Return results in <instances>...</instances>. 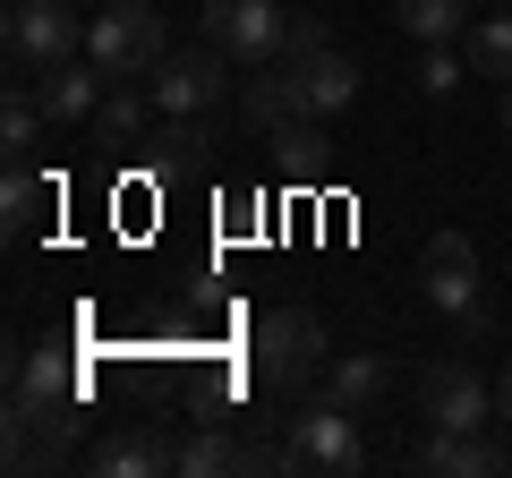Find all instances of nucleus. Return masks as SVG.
<instances>
[{"mask_svg":"<svg viewBox=\"0 0 512 478\" xmlns=\"http://www.w3.org/2000/svg\"><path fill=\"white\" fill-rule=\"evenodd\" d=\"M60 205V180L35 163H9V180H0V222H9V239H35V222Z\"/></svg>","mask_w":512,"mask_h":478,"instance_id":"obj_16","label":"nucleus"},{"mask_svg":"<svg viewBox=\"0 0 512 478\" xmlns=\"http://www.w3.org/2000/svg\"><path fill=\"white\" fill-rule=\"evenodd\" d=\"M419 94H427V103H453V94H461V52H453V43H427V52H419Z\"/></svg>","mask_w":512,"mask_h":478,"instance_id":"obj_22","label":"nucleus"},{"mask_svg":"<svg viewBox=\"0 0 512 478\" xmlns=\"http://www.w3.org/2000/svg\"><path fill=\"white\" fill-rule=\"evenodd\" d=\"M504 137H512V86H504Z\"/></svg>","mask_w":512,"mask_h":478,"instance_id":"obj_26","label":"nucleus"},{"mask_svg":"<svg viewBox=\"0 0 512 478\" xmlns=\"http://www.w3.org/2000/svg\"><path fill=\"white\" fill-rule=\"evenodd\" d=\"M384 393H393V368H384L376 350H350V359H325V402H342L350 419L384 410Z\"/></svg>","mask_w":512,"mask_h":478,"instance_id":"obj_14","label":"nucleus"},{"mask_svg":"<svg viewBox=\"0 0 512 478\" xmlns=\"http://www.w3.org/2000/svg\"><path fill=\"white\" fill-rule=\"evenodd\" d=\"M171 453H180V444H163L154 427H120V436H103L86 461L103 478H154V470H171Z\"/></svg>","mask_w":512,"mask_h":478,"instance_id":"obj_17","label":"nucleus"},{"mask_svg":"<svg viewBox=\"0 0 512 478\" xmlns=\"http://www.w3.org/2000/svg\"><path fill=\"white\" fill-rule=\"evenodd\" d=\"M274 154L291 171H316V154H325V120H291V129H274Z\"/></svg>","mask_w":512,"mask_h":478,"instance_id":"obj_23","label":"nucleus"},{"mask_svg":"<svg viewBox=\"0 0 512 478\" xmlns=\"http://www.w3.org/2000/svg\"><path fill=\"white\" fill-rule=\"evenodd\" d=\"M43 129H52V111H43L35 77H9V103H0V146H9V163H26L43 146Z\"/></svg>","mask_w":512,"mask_h":478,"instance_id":"obj_18","label":"nucleus"},{"mask_svg":"<svg viewBox=\"0 0 512 478\" xmlns=\"http://www.w3.org/2000/svg\"><path fill=\"white\" fill-rule=\"evenodd\" d=\"M291 69H299V86H308V111H316V120H333V111L359 103V60H350L342 43H325V52L291 60Z\"/></svg>","mask_w":512,"mask_h":478,"instance_id":"obj_15","label":"nucleus"},{"mask_svg":"<svg viewBox=\"0 0 512 478\" xmlns=\"http://www.w3.org/2000/svg\"><path fill=\"white\" fill-rule=\"evenodd\" d=\"M256 385H274V393H299L308 376H325V325H316L308 308H274V316H256Z\"/></svg>","mask_w":512,"mask_h":478,"instance_id":"obj_3","label":"nucleus"},{"mask_svg":"<svg viewBox=\"0 0 512 478\" xmlns=\"http://www.w3.org/2000/svg\"><path fill=\"white\" fill-rule=\"evenodd\" d=\"M9 77H52L86 52V26H77V0H9Z\"/></svg>","mask_w":512,"mask_h":478,"instance_id":"obj_2","label":"nucleus"},{"mask_svg":"<svg viewBox=\"0 0 512 478\" xmlns=\"http://www.w3.org/2000/svg\"><path fill=\"white\" fill-rule=\"evenodd\" d=\"M419 470L427 478H495V470H512V453H495L478 427H436L419 444Z\"/></svg>","mask_w":512,"mask_h":478,"instance_id":"obj_11","label":"nucleus"},{"mask_svg":"<svg viewBox=\"0 0 512 478\" xmlns=\"http://www.w3.org/2000/svg\"><path fill=\"white\" fill-rule=\"evenodd\" d=\"M69 453H77V410L9 393V470H60Z\"/></svg>","mask_w":512,"mask_h":478,"instance_id":"obj_9","label":"nucleus"},{"mask_svg":"<svg viewBox=\"0 0 512 478\" xmlns=\"http://www.w3.org/2000/svg\"><path fill=\"white\" fill-rule=\"evenodd\" d=\"M9 393H18V402L77 410V402H86V376H77L69 350H18V368H9Z\"/></svg>","mask_w":512,"mask_h":478,"instance_id":"obj_12","label":"nucleus"},{"mask_svg":"<svg viewBox=\"0 0 512 478\" xmlns=\"http://www.w3.org/2000/svg\"><path fill=\"white\" fill-rule=\"evenodd\" d=\"M419 291L436 299L461 333H487V308H478V248H470L461 231H436V239L419 248Z\"/></svg>","mask_w":512,"mask_h":478,"instance_id":"obj_7","label":"nucleus"},{"mask_svg":"<svg viewBox=\"0 0 512 478\" xmlns=\"http://www.w3.org/2000/svg\"><path fill=\"white\" fill-rule=\"evenodd\" d=\"M120 86V77H103L86 52L69 60V69H52V77H35V94H43V111H52V129H69V120H94V103Z\"/></svg>","mask_w":512,"mask_h":478,"instance_id":"obj_13","label":"nucleus"},{"mask_svg":"<svg viewBox=\"0 0 512 478\" xmlns=\"http://www.w3.org/2000/svg\"><path fill=\"white\" fill-rule=\"evenodd\" d=\"M163 52H171V35H163V9L154 0H103L94 9L86 60L103 77H146V69H163Z\"/></svg>","mask_w":512,"mask_h":478,"instance_id":"obj_1","label":"nucleus"},{"mask_svg":"<svg viewBox=\"0 0 512 478\" xmlns=\"http://www.w3.org/2000/svg\"><path fill=\"white\" fill-rule=\"evenodd\" d=\"M419 419L427 427H487L495 419V376H478L470 359H427L419 368Z\"/></svg>","mask_w":512,"mask_h":478,"instance_id":"obj_8","label":"nucleus"},{"mask_svg":"<svg viewBox=\"0 0 512 478\" xmlns=\"http://www.w3.org/2000/svg\"><path fill=\"white\" fill-rule=\"evenodd\" d=\"M231 69H239V60L222 52V43L163 52V69H154V111H171V120H205V111L231 94Z\"/></svg>","mask_w":512,"mask_h":478,"instance_id":"obj_6","label":"nucleus"},{"mask_svg":"<svg viewBox=\"0 0 512 478\" xmlns=\"http://www.w3.org/2000/svg\"><path fill=\"white\" fill-rule=\"evenodd\" d=\"M495 419L512 427V368H495Z\"/></svg>","mask_w":512,"mask_h":478,"instance_id":"obj_25","label":"nucleus"},{"mask_svg":"<svg viewBox=\"0 0 512 478\" xmlns=\"http://www.w3.org/2000/svg\"><path fill=\"white\" fill-rule=\"evenodd\" d=\"M146 111H154V94L111 86L103 103H94V146H137V137H146Z\"/></svg>","mask_w":512,"mask_h":478,"instance_id":"obj_19","label":"nucleus"},{"mask_svg":"<svg viewBox=\"0 0 512 478\" xmlns=\"http://www.w3.org/2000/svg\"><path fill=\"white\" fill-rule=\"evenodd\" d=\"M77 9H103V0H77Z\"/></svg>","mask_w":512,"mask_h":478,"instance_id":"obj_27","label":"nucleus"},{"mask_svg":"<svg viewBox=\"0 0 512 478\" xmlns=\"http://www.w3.org/2000/svg\"><path fill=\"white\" fill-rule=\"evenodd\" d=\"M308 52H325V18H316V9H291V35H282V60H308Z\"/></svg>","mask_w":512,"mask_h":478,"instance_id":"obj_24","label":"nucleus"},{"mask_svg":"<svg viewBox=\"0 0 512 478\" xmlns=\"http://www.w3.org/2000/svg\"><path fill=\"white\" fill-rule=\"evenodd\" d=\"M461 9L470 0H393V26L419 43H461Z\"/></svg>","mask_w":512,"mask_h":478,"instance_id":"obj_20","label":"nucleus"},{"mask_svg":"<svg viewBox=\"0 0 512 478\" xmlns=\"http://www.w3.org/2000/svg\"><path fill=\"white\" fill-rule=\"evenodd\" d=\"M239 120H248L256 137H274V129H291V120H316L308 111V86H299V69L291 60H265V69L239 86Z\"/></svg>","mask_w":512,"mask_h":478,"instance_id":"obj_10","label":"nucleus"},{"mask_svg":"<svg viewBox=\"0 0 512 478\" xmlns=\"http://www.w3.org/2000/svg\"><path fill=\"white\" fill-rule=\"evenodd\" d=\"M282 461L299 478H350V470H367V436L342 402H308L291 419V436H282Z\"/></svg>","mask_w":512,"mask_h":478,"instance_id":"obj_4","label":"nucleus"},{"mask_svg":"<svg viewBox=\"0 0 512 478\" xmlns=\"http://www.w3.org/2000/svg\"><path fill=\"white\" fill-rule=\"evenodd\" d=\"M197 35L222 43L239 69H265V60H282L291 9H282V0H205V9H197Z\"/></svg>","mask_w":512,"mask_h":478,"instance_id":"obj_5","label":"nucleus"},{"mask_svg":"<svg viewBox=\"0 0 512 478\" xmlns=\"http://www.w3.org/2000/svg\"><path fill=\"white\" fill-rule=\"evenodd\" d=\"M470 69L512 86V18H478V26H470Z\"/></svg>","mask_w":512,"mask_h":478,"instance_id":"obj_21","label":"nucleus"}]
</instances>
